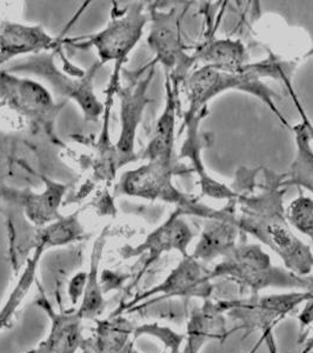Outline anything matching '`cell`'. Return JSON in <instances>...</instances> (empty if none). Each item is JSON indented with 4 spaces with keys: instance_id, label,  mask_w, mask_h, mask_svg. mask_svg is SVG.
Returning <instances> with one entry per match:
<instances>
[{
    "instance_id": "obj_3",
    "label": "cell",
    "mask_w": 313,
    "mask_h": 353,
    "mask_svg": "<svg viewBox=\"0 0 313 353\" xmlns=\"http://www.w3.org/2000/svg\"><path fill=\"white\" fill-rule=\"evenodd\" d=\"M211 281L223 278L232 281L241 292L258 296L266 289L313 291V277H301L287 269L274 266L261 245L237 244L210 270Z\"/></svg>"
},
{
    "instance_id": "obj_22",
    "label": "cell",
    "mask_w": 313,
    "mask_h": 353,
    "mask_svg": "<svg viewBox=\"0 0 313 353\" xmlns=\"http://www.w3.org/2000/svg\"><path fill=\"white\" fill-rule=\"evenodd\" d=\"M45 250L48 249L45 248L44 245H37L34 254H33L31 259H28V264L25 266L19 281L17 283V285L14 286L10 297L3 306V309L0 310V331L8 326L11 318L13 317V314L16 313L17 309L19 307L21 301L26 296V293L31 290V286L36 281L37 266H38L39 258L41 257V254L44 253Z\"/></svg>"
},
{
    "instance_id": "obj_13",
    "label": "cell",
    "mask_w": 313,
    "mask_h": 353,
    "mask_svg": "<svg viewBox=\"0 0 313 353\" xmlns=\"http://www.w3.org/2000/svg\"><path fill=\"white\" fill-rule=\"evenodd\" d=\"M208 112V108L198 114L192 121L184 124L188 129L186 138H185L184 144L181 148V158H189L193 165V171H196L199 176V185L201 186V194L206 197L214 198V199H228L233 201L237 198V193L233 190L230 189L229 186L221 184L219 181H214L212 176H210L208 171L205 170L203 161H201V150L209 141V137L206 134L199 136V124L201 119L204 118Z\"/></svg>"
},
{
    "instance_id": "obj_17",
    "label": "cell",
    "mask_w": 313,
    "mask_h": 353,
    "mask_svg": "<svg viewBox=\"0 0 313 353\" xmlns=\"http://www.w3.org/2000/svg\"><path fill=\"white\" fill-rule=\"evenodd\" d=\"M176 92L169 77L166 79V105L163 114L156 123L152 141L145 151V158L150 161H173L174 125H176Z\"/></svg>"
},
{
    "instance_id": "obj_29",
    "label": "cell",
    "mask_w": 313,
    "mask_h": 353,
    "mask_svg": "<svg viewBox=\"0 0 313 353\" xmlns=\"http://www.w3.org/2000/svg\"><path fill=\"white\" fill-rule=\"evenodd\" d=\"M270 330L273 329L266 330V331H264V332H261V336L259 337V339H258L257 343L253 345L252 349L250 350L249 352L248 353H258V351L261 350L263 344L265 343L266 336H267V332H269Z\"/></svg>"
},
{
    "instance_id": "obj_27",
    "label": "cell",
    "mask_w": 313,
    "mask_h": 353,
    "mask_svg": "<svg viewBox=\"0 0 313 353\" xmlns=\"http://www.w3.org/2000/svg\"><path fill=\"white\" fill-rule=\"evenodd\" d=\"M86 281H88V272H78L68 283V298L73 306H76L81 299H83Z\"/></svg>"
},
{
    "instance_id": "obj_21",
    "label": "cell",
    "mask_w": 313,
    "mask_h": 353,
    "mask_svg": "<svg viewBox=\"0 0 313 353\" xmlns=\"http://www.w3.org/2000/svg\"><path fill=\"white\" fill-rule=\"evenodd\" d=\"M64 185L54 181H48L45 192L31 196L26 201V214L30 221L37 226L52 224L61 219L59 206L64 196Z\"/></svg>"
},
{
    "instance_id": "obj_8",
    "label": "cell",
    "mask_w": 313,
    "mask_h": 353,
    "mask_svg": "<svg viewBox=\"0 0 313 353\" xmlns=\"http://www.w3.org/2000/svg\"><path fill=\"white\" fill-rule=\"evenodd\" d=\"M192 230L185 221L181 211L176 210L164 224L150 233L144 243L136 248L125 246L124 249H121V254L125 259H129L145 252L149 253L143 265V269L137 277V283L149 270L150 266L161 257V254L176 250L183 257H188L190 254L188 249L192 243Z\"/></svg>"
},
{
    "instance_id": "obj_10",
    "label": "cell",
    "mask_w": 313,
    "mask_h": 353,
    "mask_svg": "<svg viewBox=\"0 0 313 353\" xmlns=\"http://www.w3.org/2000/svg\"><path fill=\"white\" fill-rule=\"evenodd\" d=\"M146 21L143 6L134 5L125 16L93 36L90 43L96 46L101 61H123L141 39Z\"/></svg>"
},
{
    "instance_id": "obj_24",
    "label": "cell",
    "mask_w": 313,
    "mask_h": 353,
    "mask_svg": "<svg viewBox=\"0 0 313 353\" xmlns=\"http://www.w3.org/2000/svg\"><path fill=\"white\" fill-rule=\"evenodd\" d=\"M84 230L77 216L61 218L37 234V244H44L48 249L72 243L83 236ZM36 244V245H37Z\"/></svg>"
},
{
    "instance_id": "obj_30",
    "label": "cell",
    "mask_w": 313,
    "mask_h": 353,
    "mask_svg": "<svg viewBox=\"0 0 313 353\" xmlns=\"http://www.w3.org/2000/svg\"><path fill=\"white\" fill-rule=\"evenodd\" d=\"M134 341H133V339L130 341L129 344L125 346L124 349L121 350L119 353H141L136 349V346H134Z\"/></svg>"
},
{
    "instance_id": "obj_7",
    "label": "cell",
    "mask_w": 313,
    "mask_h": 353,
    "mask_svg": "<svg viewBox=\"0 0 313 353\" xmlns=\"http://www.w3.org/2000/svg\"><path fill=\"white\" fill-rule=\"evenodd\" d=\"M181 14L176 8L169 12H152V28L150 32L149 45L156 53V61L164 65L166 73H171L173 88L177 91L178 84L186 81L189 71L197 63L194 54H189L181 41L179 28Z\"/></svg>"
},
{
    "instance_id": "obj_11",
    "label": "cell",
    "mask_w": 313,
    "mask_h": 353,
    "mask_svg": "<svg viewBox=\"0 0 313 353\" xmlns=\"http://www.w3.org/2000/svg\"><path fill=\"white\" fill-rule=\"evenodd\" d=\"M153 74L154 70L152 68L145 79L121 91V133L116 145L118 166H123L134 158V138L145 106L149 104L146 93Z\"/></svg>"
},
{
    "instance_id": "obj_4",
    "label": "cell",
    "mask_w": 313,
    "mask_h": 353,
    "mask_svg": "<svg viewBox=\"0 0 313 353\" xmlns=\"http://www.w3.org/2000/svg\"><path fill=\"white\" fill-rule=\"evenodd\" d=\"M192 170L184 169L174 165L173 161H150L149 164L125 173L121 181V189L126 194L145 198L150 201H163L177 205L181 214H190L204 218L206 221H237L236 203L233 199L223 209H212L201 204L197 199L181 192L173 185L172 176L176 173L191 172Z\"/></svg>"
},
{
    "instance_id": "obj_15",
    "label": "cell",
    "mask_w": 313,
    "mask_h": 353,
    "mask_svg": "<svg viewBox=\"0 0 313 353\" xmlns=\"http://www.w3.org/2000/svg\"><path fill=\"white\" fill-rule=\"evenodd\" d=\"M94 334L85 339L81 347L84 353H119L132 341L136 326L121 316H110L108 319H96Z\"/></svg>"
},
{
    "instance_id": "obj_16",
    "label": "cell",
    "mask_w": 313,
    "mask_h": 353,
    "mask_svg": "<svg viewBox=\"0 0 313 353\" xmlns=\"http://www.w3.org/2000/svg\"><path fill=\"white\" fill-rule=\"evenodd\" d=\"M52 39L37 26L5 23L0 28V61L45 48Z\"/></svg>"
},
{
    "instance_id": "obj_14",
    "label": "cell",
    "mask_w": 313,
    "mask_h": 353,
    "mask_svg": "<svg viewBox=\"0 0 313 353\" xmlns=\"http://www.w3.org/2000/svg\"><path fill=\"white\" fill-rule=\"evenodd\" d=\"M239 232L237 221H206L191 256L201 263L225 257L237 245Z\"/></svg>"
},
{
    "instance_id": "obj_1",
    "label": "cell",
    "mask_w": 313,
    "mask_h": 353,
    "mask_svg": "<svg viewBox=\"0 0 313 353\" xmlns=\"http://www.w3.org/2000/svg\"><path fill=\"white\" fill-rule=\"evenodd\" d=\"M284 178L285 174L278 176L266 170L265 183L261 192L238 193L237 226L241 232L249 233L277 253L285 269L301 277H307L312 272L313 253L310 246L291 231L286 219L283 203L286 192Z\"/></svg>"
},
{
    "instance_id": "obj_12",
    "label": "cell",
    "mask_w": 313,
    "mask_h": 353,
    "mask_svg": "<svg viewBox=\"0 0 313 353\" xmlns=\"http://www.w3.org/2000/svg\"><path fill=\"white\" fill-rule=\"evenodd\" d=\"M217 301L206 299L203 305L191 310L186 325V341L179 353H199L203 346L216 339L224 343L230 336L226 329V316Z\"/></svg>"
},
{
    "instance_id": "obj_5",
    "label": "cell",
    "mask_w": 313,
    "mask_h": 353,
    "mask_svg": "<svg viewBox=\"0 0 313 353\" xmlns=\"http://www.w3.org/2000/svg\"><path fill=\"white\" fill-rule=\"evenodd\" d=\"M312 297L313 291H291L218 301L224 310L225 316L239 323V326L230 330V336L238 330H243L245 338L256 330L264 332L266 330L274 329L278 323Z\"/></svg>"
},
{
    "instance_id": "obj_25",
    "label": "cell",
    "mask_w": 313,
    "mask_h": 353,
    "mask_svg": "<svg viewBox=\"0 0 313 353\" xmlns=\"http://www.w3.org/2000/svg\"><path fill=\"white\" fill-rule=\"evenodd\" d=\"M285 217L290 226L313 239V201L311 198L301 193L286 208Z\"/></svg>"
},
{
    "instance_id": "obj_19",
    "label": "cell",
    "mask_w": 313,
    "mask_h": 353,
    "mask_svg": "<svg viewBox=\"0 0 313 353\" xmlns=\"http://www.w3.org/2000/svg\"><path fill=\"white\" fill-rule=\"evenodd\" d=\"M292 131L297 144V153L290 166L289 172L285 173L283 185L286 189L296 185L313 193V150L311 146L312 139L303 121L292 128Z\"/></svg>"
},
{
    "instance_id": "obj_2",
    "label": "cell",
    "mask_w": 313,
    "mask_h": 353,
    "mask_svg": "<svg viewBox=\"0 0 313 353\" xmlns=\"http://www.w3.org/2000/svg\"><path fill=\"white\" fill-rule=\"evenodd\" d=\"M294 68L296 64L293 61H281L270 53L269 58L264 61L249 63L234 72L221 71L211 66L198 68L185 81L189 109L185 114L184 124L201 114L208 108V103L214 97L225 91L236 90L258 97L277 116L281 124L290 128L285 117L278 111L274 104V99H279L281 96L273 92L261 79L272 78L277 81H289Z\"/></svg>"
},
{
    "instance_id": "obj_18",
    "label": "cell",
    "mask_w": 313,
    "mask_h": 353,
    "mask_svg": "<svg viewBox=\"0 0 313 353\" xmlns=\"http://www.w3.org/2000/svg\"><path fill=\"white\" fill-rule=\"evenodd\" d=\"M197 61L221 71L234 72L249 64V54L241 41H210L193 53Z\"/></svg>"
},
{
    "instance_id": "obj_6",
    "label": "cell",
    "mask_w": 313,
    "mask_h": 353,
    "mask_svg": "<svg viewBox=\"0 0 313 353\" xmlns=\"http://www.w3.org/2000/svg\"><path fill=\"white\" fill-rule=\"evenodd\" d=\"M213 290L214 285L210 278V270L189 254L188 257H183L177 268H174L161 284L138 293L131 301L118 306L111 316H121L146 301H161L171 298L189 301H191V298H199L206 301L212 296Z\"/></svg>"
},
{
    "instance_id": "obj_23",
    "label": "cell",
    "mask_w": 313,
    "mask_h": 353,
    "mask_svg": "<svg viewBox=\"0 0 313 353\" xmlns=\"http://www.w3.org/2000/svg\"><path fill=\"white\" fill-rule=\"evenodd\" d=\"M189 299H161L146 301L134 306L128 313L145 314L143 317L159 318L165 321L181 324L184 319H189Z\"/></svg>"
},
{
    "instance_id": "obj_26",
    "label": "cell",
    "mask_w": 313,
    "mask_h": 353,
    "mask_svg": "<svg viewBox=\"0 0 313 353\" xmlns=\"http://www.w3.org/2000/svg\"><path fill=\"white\" fill-rule=\"evenodd\" d=\"M141 336H150L161 341L165 346V352L179 353L181 351V346L184 345L186 341V334L174 332L172 329L168 326H161L156 323L152 324H143L136 326L133 332V341H136Z\"/></svg>"
},
{
    "instance_id": "obj_20",
    "label": "cell",
    "mask_w": 313,
    "mask_h": 353,
    "mask_svg": "<svg viewBox=\"0 0 313 353\" xmlns=\"http://www.w3.org/2000/svg\"><path fill=\"white\" fill-rule=\"evenodd\" d=\"M105 234L96 241L93 248L91 264L88 272V281L85 286L84 296L81 299V306L78 307V313L83 319L96 321L97 318L104 312L106 307V301L104 298V290L101 288L98 278L99 273V263H101V253L104 249Z\"/></svg>"
},
{
    "instance_id": "obj_28",
    "label": "cell",
    "mask_w": 313,
    "mask_h": 353,
    "mask_svg": "<svg viewBox=\"0 0 313 353\" xmlns=\"http://www.w3.org/2000/svg\"><path fill=\"white\" fill-rule=\"evenodd\" d=\"M286 88H287V91H289L290 94L292 97L293 103L296 105V108H297L298 112L301 114V121L305 124L306 129L309 131L310 136H311V139H313V125L311 121H310L309 118L306 116L305 110L303 109V106H301V101L298 99L297 94L294 92V90H293L292 81H285Z\"/></svg>"
},
{
    "instance_id": "obj_9",
    "label": "cell",
    "mask_w": 313,
    "mask_h": 353,
    "mask_svg": "<svg viewBox=\"0 0 313 353\" xmlns=\"http://www.w3.org/2000/svg\"><path fill=\"white\" fill-rule=\"evenodd\" d=\"M37 305L44 311L51 321L48 337L28 353H77L84 345L83 321L78 310L56 311L41 290Z\"/></svg>"
},
{
    "instance_id": "obj_32",
    "label": "cell",
    "mask_w": 313,
    "mask_h": 353,
    "mask_svg": "<svg viewBox=\"0 0 313 353\" xmlns=\"http://www.w3.org/2000/svg\"><path fill=\"white\" fill-rule=\"evenodd\" d=\"M270 353H278L277 349H272L270 351Z\"/></svg>"
},
{
    "instance_id": "obj_31",
    "label": "cell",
    "mask_w": 313,
    "mask_h": 353,
    "mask_svg": "<svg viewBox=\"0 0 313 353\" xmlns=\"http://www.w3.org/2000/svg\"><path fill=\"white\" fill-rule=\"evenodd\" d=\"M311 337L305 341V345H304V349L301 351V353H310L313 350V329L311 331Z\"/></svg>"
}]
</instances>
